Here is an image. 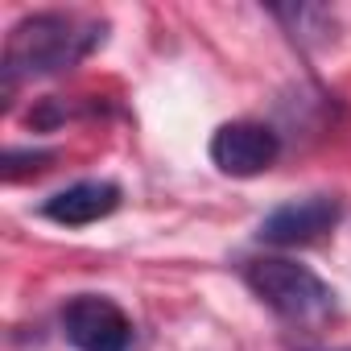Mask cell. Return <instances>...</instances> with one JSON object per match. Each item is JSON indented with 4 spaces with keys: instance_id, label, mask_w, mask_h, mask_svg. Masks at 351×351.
<instances>
[{
    "instance_id": "1",
    "label": "cell",
    "mask_w": 351,
    "mask_h": 351,
    "mask_svg": "<svg viewBox=\"0 0 351 351\" xmlns=\"http://www.w3.org/2000/svg\"><path fill=\"white\" fill-rule=\"evenodd\" d=\"M108 42V21L79 17V13H29L21 17L5 38V58H0V79L5 95H13L29 79H50L83 58H91Z\"/></svg>"
},
{
    "instance_id": "2",
    "label": "cell",
    "mask_w": 351,
    "mask_h": 351,
    "mask_svg": "<svg viewBox=\"0 0 351 351\" xmlns=\"http://www.w3.org/2000/svg\"><path fill=\"white\" fill-rule=\"evenodd\" d=\"M248 289L289 326L318 330L339 314V293L306 265L285 261V256H256L244 265Z\"/></svg>"
},
{
    "instance_id": "3",
    "label": "cell",
    "mask_w": 351,
    "mask_h": 351,
    "mask_svg": "<svg viewBox=\"0 0 351 351\" xmlns=\"http://www.w3.org/2000/svg\"><path fill=\"white\" fill-rule=\"evenodd\" d=\"M62 335L75 351H128L132 318L104 293H75L62 306Z\"/></svg>"
},
{
    "instance_id": "4",
    "label": "cell",
    "mask_w": 351,
    "mask_h": 351,
    "mask_svg": "<svg viewBox=\"0 0 351 351\" xmlns=\"http://www.w3.org/2000/svg\"><path fill=\"white\" fill-rule=\"evenodd\" d=\"M339 219H343L339 195H302V199L273 207L261 219L256 236H261V244H273V248H302V244H314L326 232H335Z\"/></svg>"
},
{
    "instance_id": "5",
    "label": "cell",
    "mask_w": 351,
    "mask_h": 351,
    "mask_svg": "<svg viewBox=\"0 0 351 351\" xmlns=\"http://www.w3.org/2000/svg\"><path fill=\"white\" fill-rule=\"evenodd\" d=\"M207 153L228 178H256L281 157V136L261 120H232L215 128Z\"/></svg>"
},
{
    "instance_id": "6",
    "label": "cell",
    "mask_w": 351,
    "mask_h": 351,
    "mask_svg": "<svg viewBox=\"0 0 351 351\" xmlns=\"http://www.w3.org/2000/svg\"><path fill=\"white\" fill-rule=\"evenodd\" d=\"M116 207H120V186L108 178H87L66 191H54L42 203V219H50L58 228H91V223L108 219Z\"/></svg>"
},
{
    "instance_id": "7",
    "label": "cell",
    "mask_w": 351,
    "mask_h": 351,
    "mask_svg": "<svg viewBox=\"0 0 351 351\" xmlns=\"http://www.w3.org/2000/svg\"><path fill=\"white\" fill-rule=\"evenodd\" d=\"M50 161H54V149H9L0 173H5V182H17V178H25V173L50 169Z\"/></svg>"
}]
</instances>
